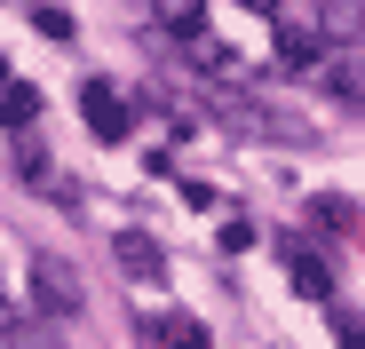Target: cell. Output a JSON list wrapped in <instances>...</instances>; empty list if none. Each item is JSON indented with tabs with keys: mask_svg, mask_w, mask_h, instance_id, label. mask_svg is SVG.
I'll list each match as a JSON object with an SVG mask.
<instances>
[{
	"mask_svg": "<svg viewBox=\"0 0 365 349\" xmlns=\"http://www.w3.org/2000/svg\"><path fill=\"white\" fill-rule=\"evenodd\" d=\"M318 88H326V95H341L349 111H365V40H334V48H326Z\"/></svg>",
	"mask_w": 365,
	"mask_h": 349,
	"instance_id": "obj_1",
	"label": "cell"
},
{
	"mask_svg": "<svg viewBox=\"0 0 365 349\" xmlns=\"http://www.w3.org/2000/svg\"><path fill=\"white\" fill-rule=\"evenodd\" d=\"M270 32H278V64H294V72L326 64V40H318L310 24H270Z\"/></svg>",
	"mask_w": 365,
	"mask_h": 349,
	"instance_id": "obj_7",
	"label": "cell"
},
{
	"mask_svg": "<svg viewBox=\"0 0 365 349\" xmlns=\"http://www.w3.org/2000/svg\"><path fill=\"white\" fill-rule=\"evenodd\" d=\"M0 120H9V135L32 127V120H40V95H32L24 80H9V88H0Z\"/></svg>",
	"mask_w": 365,
	"mask_h": 349,
	"instance_id": "obj_9",
	"label": "cell"
},
{
	"mask_svg": "<svg viewBox=\"0 0 365 349\" xmlns=\"http://www.w3.org/2000/svg\"><path fill=\"white\" fill-rule=\"evenodd\" d=\"M143 333H159V341H167V349H207V333H199V325H191V318H151V325H143Z\"/></svg>",
	"mask_w": 365,
	"mask_h": 349,
	"instance_id": "obj_11",
	"label": "cell"
},
{
	"mask_svg": "<svg viewBox=\"0 0 365 349\" xmlns=\"http://www.w3.org/2000/svg\"><path fill=\"white\" fill-rule=\"evenodd\" d=\"M151 16H159V32H207V24H199L207 0H151Z\"/></svg>",
	"mask_w": 365,
	"mask_h": 349,
	"instance_id": "obj_8",
	"label": "cell"
},
{
	"mask_svg": "<svg viewBox=\"0 0 365 349\" xmlns=\"http://www.w3.org/2000/svg\"><path fill=\"white\" fill-rule=\"evenodd\" d=\"M80 111H88L96 143H128V135H135V111H128V95H119L111 80H88V88H80Z\"/></svg>",
	"mask_w": 365,
	"mask_h": 349,
	"instance_id": "obj_2",
	"label": "cell"
},
{
	"mask_svg": "<svg viewBox=\"0 0 365 349\" xmlns=\"http://www.w3.org/2000/svg\"><path fill=\"white\" fill-rule=\"evenodd\" d=\"M111 254H119V270H128V278H167V254H159V239H143V230H119Z\"/></svg>",
	"mask_w": 365,
	"mask_h": 349,
	"instance_id": "obj_5",
	"label": "cell"
},
{
	"mask_svg": "<svg viewBox=\"0 0 365 349\" xmlns=\"http://www.w3.org/2000/svg\"><path fill=\"white\" fill-rule=\"evenodd\" d=\"M286 270H294V294H302V302H326V294H334V270H326L310 246H294V239H286Z\"/></svg>",
	"mask_w": 365,
	"mask_h": 349,
	"instance_id": "obj_6",
	"label": "cell"
},
{
	"mask_svg": "<svg viewBox=\"0 0 365 349\" xmlns=\"http://www.w3.org/2000/svg\"><path fill=\"white\" fill-rule=\"evenodd\" d=\"M32 302H40L48 318H80V278L56 262V254H40V262H32Z\"/></svg>",
	"mask_w": 365,
	"mask_h": 349,
	"instance_id": "obj_4",
	"label": "cell"
},
{
	"mask_svg": "<svg viewBox=\"0 0 365 349\" xmlns=\"http://www.w3.org/2000/svg\"><path fill=\"white\" fill-rule=\"evenodd\" d=\"M334 349H365V318H357V310H349V318L334 325Z\"/></svg>",
	"mask_w": 365,
	"mask_h": 349,
	"instance_id": "obj_12",
	"label": "cell"
},
{
	"mask_svg": "<svg viewBox=\"0 0 365 349\" xmlns=\"http://www.w3.org/2000/svg\"><path fill=\"white\" fill-rule=\"evenodd\" d=\"M32 32H48V40H64V32H72V16H64V9H40V16H32Z\"/></svg>",
	"mask_w": 365,
	"mask_h": 349,
	"instance_id": "obj_13",
	"label": "cell"
},
{
	"mask_svg": "<svg viewBox=\"0 0 365 349\" xmlns=\"http://www.w3.org/2000/svg\"><path fill=\"white\" fill-rule=\"evenodd\" d=\"M16 174H24L32 191H64V183H56V167H48V151H40V143H16Z\"/></svg>",
	"mask_w": 365,
	"mask_h": 349,
	"instance_id": "obj_10",
	"label": "cell"
},
{
	"mask_svg": "<svg viewBox=\"0 0 365 349\" xmlns=\"http://www.w3.org/2000/svg\"><path fill=\"white\" fill-rule=\"evenodd\" d=\"M222 120H238L247 135H286V143H310V120H294L278 103H247V95H222Z\"/></svg>",
	"mask_w": 365,
	"mask_h": 349,
	"instance_id": "obj_3",
	"label": "cell"
}]
</instances>
